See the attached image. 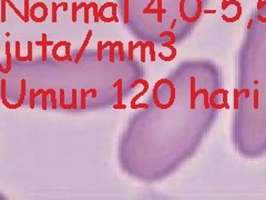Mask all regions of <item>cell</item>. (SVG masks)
Here are the masks:
<instances>
[{"instance_id":"cell-5","label":"cell","mask_w":266,"mask_h":200,"mask_svg":"<svg viewBox=\"0 0 266 200\" xmlns=\"http://www.w3.org/2000/svg\"><path fill=\"white\" fill-rule=\"evenodd\" d=\"M206 89H199L197 91H195V78L191 77V109H195V101H196V98L201 93L206 92Z\"/></svg>"},{"instance_id":"cell-14","label":"cell","mask_w":266,"mask_h":200,"mask_svg":"<svg viewBox=\"0 0 266 200\" xmlns=\"http://www.w3.org/2000/svg\"><path fill=\"white\" fill-rule=\"evenodd\" d=\"M111 41H107L105 43H102L101 41H98V61H101L102 60V51L103 49H105L107 47H110L111 45Z\"/></svg>"},{"instance_id":"cell-24","label":"cell","mask_w":266,"mask_h":200,"mask_svg":"<svg viewBox=\"0 0 266 200\" xmlns=\"http://www.w3.org/2000/svg\"><path fill=\"white\" fill-rule=\"evenodd\" d=\"M165 36H169V37L171 38V40L169 41V45H173V43L175 42V36L173 32H171V31H164V32H162L161 35H160V37L163 38V37H165Z\"/></svg>"},{"instance_id":"cell-20","label":"cell","mask_w":266,"mask_h":200,"mask_svg":"<svg viewBox=\"0 0 266 200\" xmlns=\"http://www.w3.org/2000/svg\"><path fill=\"white\" fill-rule=\"evenodd\" d=\"M16 58L18 61H29V58L27 57H21L20 56V42L16 41Z\"/></svg>"},{"instance_id":"cell-6","label":"cell","mask_w":266,"mask_h":200,"mask_svg":"<svg viewBox=\"0 0 266 200\" xmlns=\"http://www.w3.org/2000/svg\"><path fill=\"white\" fill-rule=\"evenodd\" d=\"M37 46H42V61H47V47L48 46H53V41H48L47 33H42V40L41 41H36Z\"/></svg>"},{"instance_id":"cell-17","label":"cell","mask_w":266,"mask_h":200,"mask_svg":"<svg viewBox=\"0 0 266 200\" xmlns=\"http://www.w3.org/2000/svg\"><path fill=\"white\" fill-rule=\"evenodd\" d=\"M113 87H117L118 88V103H122V91H123V89H122V79H119L117 81V82L113 83Z\"/></svg>"},{"instance_id":"cell-3","label":"cell","mask_w":266,"mask_h":200,"mask_svg":"<svg viewBox=\"0 0 266 200\" xmlns=\"http://www.w3.org/2000/svg\"><path fill=\"white\" fill-rule=\"evenodd\" d=\"M230 5H235V6H236V8H237L236 15H235V17H233V18H229L227 16L223 15V16H222V19H223L225 22H231L232 23V22H235V21H237V20L241 18V16H242V5L239 3V1H237V0H230V1H226L224 6H222V9H223V10L227 9V7H229Z\"/></svg>"},{"instance_id":"cell-25","label":"cell","mask_w":266,"mask_h":200,"mask_svg":"<svg viewBox=\"0 0 266 200\" xmlns=\"http://www.w3.org/2000/svg\"><path fill=\"white\" fill-rule=\"evenodd\" d=\"M6 0H0V5H1V22L6 21Z\"/></svg>"},{"instance_id":"cell-35","label":"cell","mask_w":266,"mask_h":200,"mask_svg":"<svg viewBox=\"0 0 266 200\" xmlns=\"http://www.w3.org/2000/svg\"><path fill=\"white\" fill-rule=\"evenodd\" d=\"M127 108V106L125 105H122V103H115V105H113V109L118 110V109H125Z\"/></svg>"},{"instance_id":"cell-1","label":"cell","mask_w":266,"mask_h":200,"mask_svg":"<svg viewBox=\"0 0 266 200\" xmlns=\"http://www.w3.org/2000/svg\"><path fill=\"white\" fill-rule=\"evenodd\" d=\"M140 83H142V85L144 86V89L142 90L141 92L138 93V95L131 100V105H130L131 109H139V108L148 109V108H149V105H147V103H139V105H137V100L139 99V98H141L142 96L144 95L145 92H148V90H149V82H148V81H147L145 79H137V80L134 81V82H132L131 88H135L138 85H140Z\"/></svg>"},{"instance_id":"cell-23","label":"cell","mask_w":266,"mask_h":200,"mask_svg":"<svg viewBox=\"0 0 266 200\" xmlns=\"http://www.w3.org/2000/svg\"><path fill=\"white\" fill-rule=\"evenodd\" d=\"M118 47V41H115V42H112L111 45H110V61L111 62H114V48Z\"/></svg>"},{"instance_id":"cell-7","label":"cell","mask_w":266,"mask_h":200,"mask_svg":"<svg viewBox=\"0 0 266 200\" xmlns=\"http://www.w3.org/2000/svg\"><path fill=\"white\" fill-rule=\"evenodd\" d=\"M6 55H7V67L3 68L0 63V72L9 73L11 70V53H10V42H6Z\"/></svg>"},{"instance_id":"cell-37","label":"cell","mask_w":266,"mask_h":200,"mask_svg":"<svg viewBox=\"0 0 266 200\" xmlns=\"http://www.w3.org/2000/svg\"><path fill=\"white\" fill-rule=\"evenodd\" d=\"M204 13H216V10H204Z\"/></svg>"},{"instance_id":"cell-36","label":"cell","mask_w":266,"mask_h":200,"mask_svg":"<svg viewBox=\"0 0 266 200\" xmlns=\"http://www.w3.org/2000/svg\"><path fill=\"white\" fill-rule=\"evenodd\" d=\"M227 90H225L223 92V103L224 105H227Z\"/></svg>"},{"instance_id":"cell-16","label":"cell","mask_w":266,"mask_h":200,"mask_svg":"<svg viewBox=\"0 0 266 200\" xmlns=\"http://www.w3.org/2000/svg\"><path fill=\"white\" fill-rule=\"evenodd\" d=\"M85 2H81L80 5H78L77 2H73L72 3V21L73 22H75L77 21V11L78 10H80L81 8H85Z\"/></svg>"},{"instance_id":"cell-21","label":"cell","mask_w":266,"mask_h":200,"mask_svg":"<svg viewBox=\"0 0 266 200\" xmlns=\"http://www.w3.org/2000/svg\"><path fill=\"white\" fill-rule=\"evenodd\" d=\"M6 1H7V3H8V5L10 6V7L12 8V10H13V11H15L16 13H17V15H18V17H19L20 19L22 20L23 22H25V16H23L22 13L20 12V11H19V9H18V8L16 7L15 5H13V2H12V1H11V0H6Z\"/></svg>"},{"instance_id":"cell-11","label":"cell","mask_w":266,"mask_h":200,"mask_svg":"<svg viewBox=\"0 0 266 200\" xmlns=\"http://www.w3.org/2000/svg\"><path fill=\"white\" fill-rule=\"evenodd\" d=\"M89 93H92V97L95 98L98 96V91L95 89H89V90H85V89H81V101H80V107L81 109H85V97Z\"/></svg>"},{"instance_id":"cell-12","label":"cell","mask_w":266,"mask_h":200,"mask_svg":"<svg viewBox=\"0 0 266 200\" xmlns=\"http://www.w3.org/2000/svg\"><path fill=\"white\" fill-rule=\"evenodd\" d=\"M68 43H69L68 41H60V42L56 43V45L53 46V49H52V57H53V59L57 60V61H65V60H68L67 56H65V57H59V56L57 55L58 49H59L61 46H67Z\"/></svg>"},{"instance_id":"cell-32","label":"cell","mask_w":266,"mask_h":200,"mask_svg":"<svg viewBox=\"0 0 266 200\" xmlns=\"http://www.w3.org/2000/svg\"><path fill=\"white\" fill-rule=\"evenodd\" d=\"M117 9H118V5L114 2L113 6H112V18H113V20H114L115 22H119V18L117 16Z\"/></svg>"},{"instance_id":"cell-19","label":"cell","mask_w":266,"mask_h":200,"mask_svg":"<svg viewBox=\"0 0 266 200\" xmlns=\"http://www.w3.org/2000/svg\"><path fill=\"white\" fill-rule=\"evenodd\" d=\"M157 22H162V15L163 13H165V9H163L162 8V0H157Z\"/></svg>"},{"instance_id":"cell-15","label":"cell","mask_w":266,"mask_h":200,"mask_svg":"<svg viewBox=\"0 0 266 200\" xmlns=\"http://www.w3.org/2000/svg\"><path fill=\"white\" fill-rule=\"evenodd\" d=\"M142 41H138L135 45H133V41H130L129 42V59L130 61H133V52H134V50L137 49L138 47H141L142 45Z\"/></svg>"},{"instance_id":"cell-13","label":"cell","mask_w":266,"mask_h":200,"mask_svg":"<svg viewBox=\"0 0 266 200\" xmlns=\"http://www.w3.org/2000/svg\"><path fill=\"white\" fill-rule=\"evenodd\" d=\"M63 6V10L67 11L68 10V3L67 2H60V3H56L55 1L52 2V21L53 22H57V11L60 7Z\"/></svg>"},{"instance_id":"cell-10","label":"cell","mask_w":266,"mask_h":200,"mask_svg":"<svg viewBox=\"0 0 266 200\" xmlns=\"http://www.w3.org/2000/svg\"><path fill=\"white\" fill-rule=\"evenodd\" d=\"M162 46H163V47H167L169 49H171L172 53H171V56H169V57H165V56L163 55V53L160 52V53H159V57L161 58V59L163 60V61H172V60H173L175 57H177V49H175V48L173 47V45H169L167 42L162 43Z\"/></svg>"},{"instance_id":"cell-9","label":"cell","mask_w":266,"mask_h":200,"mask_svg":"<svg viewBox=\"0 0 266 200\" xmlns=\"http://www.w3.org/2000/svg\"><path fill=\"white\" fill-rule=\"evenodd\" d=\"M244 93L245 95V98L249 99V89H241V90H237L235 89L234 90V109H239V95Z\"/></svg>"},{"instance_id":"cell-27","label":"cell","mask_w":266,"mask_h":200,"mask_svg":"<svg viewBox=\"0 0 266 200\" xmlns=\"http://www.w3.org/2000/svg\"><path fill=\"white\" fill-rule=\"evenodd\" d=\"M92 8V2L90 3H85V23H89V9Z\"/></svg>"},{"instance_id":"cell-2","label":"cell","mask_w":266,"mask_h":200,"mask_svg":"<svg viewBox=\"0 0 266 200\" xmlns=\"http://www.w3.org/2000/svg\"><path fill=\"white\" fill-rule=\"evenodd\" d=\"M42 95V109L47 110V96H51V101H52V108L53 109H57V97H56V91L53 89H39L37 92H35V96L37 98V96Z\"/></svg>"},{"instance_id":"cell-26","label":"cell","mask_w":266,"mask_h":200,"mask_svg":"<svg viewBox=\"0 0 266 200\" xmlns=\"http://www.w3.org/2000/svg\"><path fill=\"white\" fill-rule=\"evenodd\" d=\"M147 47H149V41L143 42L141 45V61L142 62H145V49H147Z\"/></svg>"},{"instance_id":"cell-33","label":"cell","mask_w":266,"mask_h":200,"mask_svg":"<svg viewBox=\"0 0 266 200\" xmlns=\"http://www.w3.org/2000/svg\"><path fill=\"white\" fill-rule=\"evenodd\" d=\"M259 108V90H254V109Z\"/></svg>"},{"instance_id":"cell-4","label":"cell","mask_w":266,"mask_h":200,"mask_svg":"<svg viewBox=\"0 0 266 200\" xmlns=\"http://www.w3.org/2000/svg\"><path fill=\"white\" fill-rule=\"evenodd\" d=\"M26 90H27V81H26V79H22L21 80V91H20L19 100H18V102L15 103V105H11V103H10V105L8 106V109H12V110L18 109V108H20L23 105V102H25V100H26Z\"/></svg>"},{"instance_id":"cell-38","label":"cell","mask_w":266,"mask_h":200,"mask_svg":"<svg viewBox=\"0 0 266 200\" xmlns=\"http://www.w3.org/2000/svg\"><path fill=\"white\" fill-rule=\"evenodd\" d=\"M262 8H263V7H262V0H259V3H257V9L261 10Z\"/></svg>"},{"instance_id":"cell-34","label":"cell","mask_w":266,"mask_h":200,"mask_svg":"<svg viewBox=\"0 0 266 200\" xmlns=\"http://www.w3.org/2000/svg\"><path fill=\"white\" fill-rule=\"evenodd\" d=\"M265 5H266V0H265V1H262V7H263V6H265ZM257 19L261 20L262 22H266V18L262 17L261 15H257Z\"/></svg>"},{"instance_id":"cell-18","label":"cell","mask_w":266,"mask_h":200,"mask_svg":"<svg viewBox=\"0 0 266 200\" xmlns=\"http://www.w3.org/2000/svg\"><path fill=\"white\" fill-rule=\"evenodd\" d=\"M123 19L127 25L129 22V0H123Z\"/></svg>"},{"instance_id":"cell-28","label":"cell","mask_w":266,"mask_h":200,"mask_svg":"<svg viewBox=\"0 0 266 200\" xmlns=\"http://www.w3.org/2000/svg\"><path fill=\"white\" fill-rule=\"evenodd\" d=\"M149 48H150V57H151V61H155L154 42H153V41H149Z\"/></svg>"},{"instance_id":"cell-31","label":"cell","mask_w":266,"mask_h":200,"mask_svg":"<svg viewBox=\"0 0 266 200\" xmlns=\"http://www.w3.org/2000/svg\"><path fill=\"white\" fill-rule=\"evenodd\" d=\"M35 92H36L35 89L30 90V108H31V109L35 108V99H36Z\"/></svg>"},{"instance_id":"cell-8","label":"cell","mask_w":266,"mask_h":200,"mask_svg":"<svg viewBox=\"0 0 266 200\" xmlns=\"http://www.w3.org/2000/svg\"><path fill=\"white\" fill-rule=\"evenodd\" d=\"M92 33H93V31H92V30H89V32L87 33V37H85V42L82 43V46H81V48H80V51L78 52V55H77V57H75V59L73 60V61H75V63L79 62L80 59H81V57H82V55H83V52H85V48H87L88 43H89L90 39H91V37H92Z\"/></svg>"},{"instance_id":"cell-30","label":"cell","mask_w":266,"mask_h":200,"mask_svg":"<svg viewBox=\"0 0 266 200\" xmlns=\"http://www.w3.org/2000/svg\"><path fill=\"white\" fill-rule=\"evenodd\" d=\"M118 48L120 52V61H124V50H123V42L118 41Z\"/></svg>"},{"instance_id":"cell-22","label":"cell","mask_w":266,"mask_h":200,"mask_svg":"<svg viewBox=\"0 0 266 200\" xmlns=\"http://www.w3.org/2000/svg\"><path fill=\"white\" fill-rule=\"evenodd\" d=\"M25 22H28L30 19V8H29V0H25Z\"/></svg>"},{"instance_id":"cell-29","label":"cell","mask_w":266,"mask_h":200,"mask_svg":"<svg viewBox=\"0 0 266 200\" xmlns=\"http://www.w3.org/2000/svg\"><path fill=\"white\" fill-rule=\"evenodd\" d=\"M92 8H93V16H94V22H98L100 20L99 17V9H98V5L95 2H92Z\"/></svg>"}]
</instances>
